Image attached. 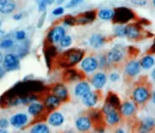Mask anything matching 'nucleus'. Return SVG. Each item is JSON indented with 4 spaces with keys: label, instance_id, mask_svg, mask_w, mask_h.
<instances>
[{
    "label": "nucleus",
    "instance_id": "obj_1",
    "mask_svg": "<svg viewBox=\"0 0 155 133\" xmlns=\"http://www.w3.org/2000/svg\"><path fill=\"white\" fill-rule=\"evenodd\" d=\"M102 112L104 114V119L107 125L113 127L120 123L122 116L119 111V109L114 107L107 102L103 106Z\"/></svg>",
    "mask_w": 155,
    "mask_h": 133
},
{
    "label": "nucleus",
    "instance_id": "obj_2",
    "mask_svg": "<svg viewBox=\"0 0 155 133\" xmlns=\"http://www.w3.org/2000/svg\"><path fill=\"white\" fill-rule=\"evenodd\" d=\"M93 121L89 115H80L75 118L74 128L78 132L87 133L93 128Z\"/></svg>",
    "mask_w": 155,
    "mask_h": 133
},
{
    "label": "nucleus",
    "instance_id": "obj_3",
    "mask_svg": "<svg viewBox=\"0 0 155 133\" xmlns=\"http://www.w3.org/2000/svg\"><path fill=\"white\" fill-rule=\"evenodd\" d=\"M83 56H84L83 51L73 48L66 51L65 53V57L63 58L65 60V65H67L68 66H73L78 63H81L83 59Z\"/></svg>",
    "mask_w": 155,
    "mask_h": 133
},
{
    "label": "nucleus",
    "instance_id": "obj_4",
    "mask_svg": "<svg viewBox=\"0 0 155 133\" xmlns=\"http://www.w3.org/2000/svg\"><path fill=\"white\" fill-rule=\"evenodd\" d=\"M134 17V13L130 9L126 7H119L115 10V17L113 19L115 23L122 25L123 24L130 21Z\"/></svg>",
    "mask_w": 155,
    "mask_h": 133
},
{
    "label": "nucleus",
    "instance_id": "obj_5",
    "mask_svg": "<svg viewBox=\"0 0 155 133\" xmlns=\"http://www.w3.org/2000/svg\"><path fill=\"white\" fill-rule=\"evenodd\" d=\"M132 96L134 102L141 105L145 103L150 98V90L145 86H139L133 89Z\"/></svg>",
    "mask_w": 155,
    "mask_h": 133
},
{
    "label": "nucleus",
    "instance_id": "obj_6",
    "mask_svg": "<svg viewBox=\"0 0 155 133\" xmlns=\"http://www.w3.org/2000/svg\"><path fill=\"white\" fill-rule=\"evenodd\" d=\"M107 60L110 64H118L122 61L124 57V50L122 46L117 45L109 51L106 56Z\"/></svg>",
    "mask_w": 155,
    "mask_h": 133
},
{
    "label": "nucleus",
    "instance_id": "obj_7",
    "mask_svg": "<svg viewBox=\"0 0 155 133\" xmlns=\"http://www.w3.org/2000/svg\"><path fill=\"white\" fill-rule=\"evenodd\" d=\"M65 116L58 111H51L47 116V123L52 128H60L65 123Z\"/></svg>",
    "mask_w": 155,
    "mask_h": 133
},
{
    "label": "nucleus",
    "instance_id": "obj_8",
    "mask_svg": "<svg viewBox=\"0 0 155 133\" xmlns=\"http://www.w3.org/2000/svg\"><path fill=\"white\" fill-rule=\"evenodd\" d=\"M65 35L66 34H65V28L62 26L57 25V26L53 27V28L48 31V35H47V40L52 44L60 43L61 41L62 40Z\"/></svg>",
    "mask_w": 155,
    "mask_h": 133
},
{
    "label": "nucleus",
    "instance_id": "obj_9",
    "mask_svg": "<svg viewBox=\"0 0 155 133\" xmlns=\"http://www.w3.org/2000/svg\"><path fill=\"white\" fill-rule=\"evenodd\" d=\"M155 129V118L152 116H145L140 121L137 133H152Z\"/></svg>",
    "mask_w": 155,
    "mask_h": 133
},
{
    "label": "nucleus",
    "instance_id": "obj_10",
    "mask_svg": "<svg viewBox=\"0 0 155 133\" xmlns=\"http://www.w3.org/2000/svg\"><path fill=\"white\" fill-rule=\"evenodd\" d=\"M80 68L84 73H91L99 68L98 59L94 57H87L83 58L80 63Z\"/></svg>",
    "mask_w": 155,
    "mask_h": 133
},
{
    "label": "nucleus",
    "instance_id": "obj_11",
    "mask_svg": "<svg viewBox=\"0 0 155 133\" xmlns=\"http://www.w3.org/2000/svg\"><path fill=\"white\" fill-rule=\"evenodd\" d=\"M28 122L29 116L25 113H17L10 118V124L17 129L25 127Z\"/></svg>",
    "mask_w": 155,
    "mask_h": 133
},
{
    "label": "nucleus",
    "instance_id": "obj_12",
    "mask_svg": "<svg viewBox=\"0 0 155 133\" xmlns=\"http://www.w3.org/2000/svg\"><path fill=\"white\" fill-rule=\"evenodd\" d=\"M119 111L121 116H123L124 118H131L135 115L137 111V106L133 102L126 101L121 103Z\"/></svg>",
    "mask_w": 155,
    "mask_h": 133
},
{
    "label": "nucleus",
    "instance_id": "obj_13",
    "mask_svg": "<svg viewBox=\"0 0 155 133\" xmlns=\"http://www.w3.org/2000/svg\"><path fill=\"white\" fill-rule=\"evenodd\" d=\"M140 64L138 60H130L124 67V73L128 77H134L140 73Z\"/></svg>",
    "mask_w": 155,
    "mask_h": 133
},
{
    "label": "nucleus",
    "instance_id": "obj_14",
    "mask_svg": "<svg viewBox=\"0 0 155 133\" xmlns=\"http://www.w3.org/2000/svg\"><path fill=\"white\" fill-rule=\"evenodd\" d=\"M107 77V75L103 72L95 73L91 77V85L96 89H100L106 85Z\"/></svg>",
    "mask_w": 155,
    "mask_h": 133
},
{
    "label": "nucleus",
    "instance_id": "obj_15",
    "mask_svg": "<svg viewBox=\"0 0 155 133\" xmlns=\"http://www.w3.org/2000/svg\"><path fill=\"white\" fill-rule=\"evenodd\" d=\"M45 107L43 103L34 102L32 103L29 104L28 107V113L29 114V115L33 118H38L45 112Z\"/></svg>",
    "mask_w": 155,
    "mask_h": 133
},
{
    "label": "nucleus",
    "instance_id": "obj_16",
    "mask_svg": "<svg viewBox=\"0 0 155 133\" xmlns=\"http://www.w3.org/2000/svg\"><path fill=\"white\" fill-rule=\"evenodd\" d=\"M91 91V86L87 82H80L74 86V95L78 98L82 99V97H84L89 92Z\"/></svg>",
    "mask_w": 155,
    "mask_h": 133
},
{
    "label": "nucleus",
    "instance_id": "obj_17",
    "mask_svg": "<svg viewBox=\"0 0 155 133\" xmlns=\"http://www.w3.org/2000/svg\"><path fill=\"white\" fill-rule=\"evenodd\" d=\"M61 102V101L60 99L57 96H55L54 94H50L45 99L43 104L46 110L49 111H53L60 106Z\"/></svg>",
    "mask_w": 155,
    "mask_h": 133
},
{
    "label": "nucleus",
    "instance_id": "obj_18",
    "mask_svg": "<svg viewBox=\"0 0 155 133\" xmlns=\"http://www.w3.org/2000/svg\"><path fill=\"white\" fill-rule=\"evenodd\" d=\"M53 94L57 96L61 101L65 102L69 99L68 89L65 85L57 84L53 88Z\"/></svg>",
    "mask_w": 155,
    "mask_h": 133
},
{
    "label": "nucleus",
    "instance_id": "obj_19",
    "mask_svg": "<svg viewBox=\"0 0 155 133\" xmlns=\"http://www.w3.org/2000/svg\"><path fill=\"white\" fill-rule=\"evenodd\" d=\"M98 100H99L98 94H97L96 92L92 91V90L82 98V103L89 108L94 107L98 102Z\"/></svg>",
    "mask_w": 155,
    "mask_h": 133
},
{
    "label": "nucleus",
    "instance_id": "obj_20",
    "mask_svg": "<svg viewBox=\"0 0 155 133\" xmlns=\"http://www.w3.org/2000/svg\"><path fill=\"white\" fill-rule=\"evenodd\" d=\"M95 18V13L94 11H87L80 14L75 18V22L78 24H87L91 23Z\"/></svg>",
    "mask_w": 155,
    "mask_h": 133
},
{
    "label": "nucleus",
    "instance_id": "obj_21",
    "mask_svg": "<svg viewBox=\"0 0 155 133\" xmlns=\"http://www.w3.org/2000/svg\"><path fill=\"white\" fill-rule=\"evenodd\" d=\"M29 133H51V129L45 122H37L31 126Z\"/></svg>",
    "mask_w": 155,
    "mask_h": 133
},
{
    "label": "nucleus",
    "instance_id": "obj_22",
    "mask_svg": "<svg viewBox=\"0 0 155 133\" xmlns=\"http://www.w3.org/2000/svg\"><path fill=\"white\" fill-rule=\"evenodd\" d=\"M90 45L94 48H100L105 44V38L103 35L99 33L93 34L89 39Z\"/></svg>",
    "mask_w": 155,
    "mask_h": 133
},
{
    "label": "nucleus",
    "instance_id": "obj_23",
    "mask_svg": "<svg viewBox=\"0 0 155 133\" xmlns=\"http://www.w3.org/2000/svg\"><path fill=\"white\" fill-rule=\"evenodd\" d=\"M3 65L7 69L14 70L19 65V59L15 54L10 53L5 57L3 60Z\"/></svg>",
    "mask_w": 155,
    "mask_h": 133
},
{
    "label": "nucleus",
    "instance_id": "obj_24",
    "mask_svg": "<svg viewBox=\"0 0 155 133\" xmlns=\"http://www.w3.org/2000/svg\"><path fill=\"white\" fill-rule=\"evenodd\" d=\"M16 4L13 1L0 0V12L2 14H10L15 10Z\"/></svg>",
    "mask_w": 155,
    "mask_h": 133
},
{
    "label": "nucleus",
    "instance_id": "obj_25",
    "mask_svg": "<svg viewBox=\"0 0 155 133\" xmlns=\"http://www.w3.org/2000/svg\"><path fill=\"white\" fill-rule=\"evenodd\" d=\"M140 31L135 25L125 26V37L130 40H137L140 37Z\"/></svg>",
    "mask_w": 155,
    "mask_h": 133
},
{
    "label": "nucleus",
    "instance_id": "obj_26",
    "mask_svg": "<svg viewBox=\"0 0 155 133\" xmlns=\"http://www.w3.org/2000/svg\"><path fill=\"white\" fill-rule=\"evenodd\" d=\"M98 16L99 19L105 21H109L112 20L115 17V10L111 9V8H103L99 10L98 12Z\"/></svg>",
    "mask_w": 155,
    "mask_h": 133
},
{
    "label": "nucleus",
    "instance_id": "obj_27",
    "mask_svg": "<svg viewBox=\"0 0 155 133\" xmlns=\"http://www.w3.org/2000/svg\"><path fill=\"white\" fill-rule=\"evenodd\" d=\"M154 59L152 56H145L140 61V67L144 70H150L154 65Z\"/></svg>",
    "mask_w": 155,
    "mask_h": 133
},
{
    "label": "nucleus",
    "instance_id": "obj_28",
    "mask_svg": "<svg viewBox=\"0 0 155 133\" xmlns=\"http://www.w3.org/2000/svg\"><path fill=\"white\" fill-rule=\"evenodd\" d=\"M114 34L118 37H125V26L117 25L114 28Z\"/></svg>",
    "mask_w": 155,
    "mask_h": 133
},
{
    "label": "nucleus",
    "instance_id": "obj_29",
    "mask_svg": "<svg viewBox=\"0 0 155 133\" xmlns=\"http://www.w3.org/2000/svg\"><path fill=\"white\" fill-rule=\"evenodd\" d=\"M72 37L70 36H69V35H65L59 44H60V46L61 48H68V47H70V46L72 44Z\"/></svg>",
    "mask_w": 155,
    "mask_h": 133
},
{
    "label": "nucleus",
    "instance_id": "obj_30",
    "mask_svg": "<svg viewBox=\"0 0 155 133\" xmlns=\"http://www.w3.org/2000/svg\"><path fill=\"white\" fill-rule=\"evenodd\" d=\"M13 45H14V41L11 40V39L4 40L0 44V47L2 48H12Z\"/></svg>",
    "mask_w": 155,
    "mask_h": 133
},
{
    "label": "nucleus",
    "instance_id": "obj_31",
    "mask_svg": "<svg viewBox=\"0 0 155 133\" xmlns=\"http://www.w3.org/2000/svg\"><path fill=\"white\" fill-rule=\"evenodd\" d=\"M98 62H99V67L100 69H104V68H105L107 65H108L106 56L104 55L99 56V58L98 59Z\"/></svg>",
    "mask_w": 155,
    "mask_h": 133
},
{
    "label": "nucleus",
    "instance_id": "obj_32",
    "mask_svg": "<svg viewBox=\"0 0 155 133\" xmlns=\"http://www.w3.org/2000/svg\"><path fill=\"white\" fill-rule=\"evenodd\" d=\"M64 11H65V8H64V7H58L53 10V12H52V14H53V15H54V16H60V15H61L64 13Z\"/></svg>",
    "mask_w": 155,
    "mask_h": 133
},
{
    "label": "nucleus",
    "instance_id": "obj_33",
    "mask_svg": "<svg viewBox=\"0 0 155 133\" xmlns=\"http://www.w3.org/2000/svg\"><path fill=\"white\" fill-rule=\"evenodd\" d=\"M82 1H81V0H71V1L67 2V4L65 5V7L66 8H72V7L78 6L80 3H82Z\"/></svg>",
    "mask_w": 155,
    "mask_h": 133
},
{
    "label": "nucleus",
    "instance_id": "obj_34",
    "mask_svg": "<svg viewBox=\"0 0 155 133\" xmlns=\"http://www.w3.org/2000/svg\"><path fill=\"white\" fill-rule=\"evenodd\" d=\"M15 36V38H16L18 41H23V40H24V39L26 38V33H25V31H23V30L16 31Z\"/></svg>",
    "mask_w": 155,
    "mask_h": 133
},
{
    "label": "nucleus",
    "instance_id": "obj_35",
    "mask_svg": "<svg viewBox=\"0 0 155 133\" xmlns=\"http://www.w3.org/2000/svg\"><path fill=\"white\" fill-rule=\"evenodd\" d=\"M120 74L116 72L111 73V74L109 75V79H110V81L112 82H117V81H119V80H120Z\"/></svg>",
    "mask_w": 155,
    "mask_h": 133
},
{
    "label": "nucleus",
    "instance_id": "obj_36",
    "mask_svg": "<svg viewBox=\"0 0 155 133\" xmlns=\"http://www.w3.org/2000/svg\"><path fill=\"white\" fill-rule=\"evenodd\" d=\"M10 122L7 118H0V129H6L8 128Z\"/></svg>",
    "mask_w": 155,
    "mask_h": 133
},
{
    "label": "nucleus",
    "instance_id": "obj_37",
    "mask_svg": "<svg viewBox=\"0 0 155 133\" xmlns=\"http://www.w3.org/2000/svg\"><path fill=\"white\" fill-rule=\"evenodd\" d=\"M47 7V4L45 3V0H41L38 2V11H45Z\"/></svg>",
    "mask_w": 155,
    "mask_h": 133
},
{
    "label": "nucleus",
    "instance_id": "obj_38",
    "mask_svg": "<svg viewBox=\"0 0 155 133\" xmlns=\"http://www.w3.org/2000/svg\"><path fill=\"white\" fill-rule=\"evenodd\" d=\"M130 2L136 6H140V7H143L147 4V1H145V0H132L130 1Z\"/></svg>",
    "mask_w": 155,
    "mask_h": 133
},
{
    "label": "nucleus",
    "instance_id": "obj_39",
    "mask_svg": "<svg viewBox=\"0 0 155 133\" xmlns=\"http://www.w3.org/2000/svg\"><path fill=\"white\" fill-rule=\"evenodd\" d=\"M61 133H78V131L75 129H73V128H67L65 131H63Z\"/></svg>",
    "mask_w": 155,
    "mask_h": 133
},
{
    "label": "nucleus",
    "instance_id": "obj_40",
    "mask_svg": "<svg viewBox=\"0 0 155 133\" xmlns=\"http://www.w3.org/2000/svg\"><path fill=\"white\" fill-rule=\"evenodd\" d=\"M114 133H127L126 132V130L124 129V128H117L115 130V131H114Z\"/></svg>",
    "mask_w": 155,
    "mask_h": 133
},
{
    "label": "nucleus",
    "instance_id": "obj_41",
    "mask_svg": "<svg viewBox=\"0 0 155 133\" xmlns=\"http://www.w3.org/2000/svg\"><path fill=\"white\" fill-rule=\"evenodd\" d=\"M22 16H23V15L22 14H16L14 16H13V18H14L15 20H19V19H21Z\"/></svg>",
    "mask_w": 155,
    "mask_h": 133
},
{
    "label": "nucleus",
    "instance_id": "obj_42",
    "mask_svg": "<svg viewBox=\"0 0 155 133\" xmlns=\"http://www.w3.org/2000/svg\"><path fill=\"white\" fill-rule=\"evenodd\" d=\"M54 2H56L54 0H45V3L47 4V6H48V5L53 4Z\"/></svg>",
    "mask_w": 155,
    "mask_h": 133
},
{
    "label": "nucleus",
    "instance_id": "obj_43",
    "mask_svg": "<svg viewBox=\"0 0 155 133\" xmlns=\"http://www.w3.org/2000/svg\"><path fill=\"white\" fill-rule=\"evenodd\" d=\"M151 77H152V78L155 81V69L152 71V73H151Z\"/></svg>",
    "mask_w": 155,
    "mask_h": 133
},
{
    "label": "nucleus",
    "instance_id": "obj_44",
    "mask_svg": "<svg viewBox=\"0 0 155 133\" xmlns=\"http://www.w3.org/2000/svg\"><path fill=\"white\" fill-rule=\"evenodd\" d=\"M152 101L155 104V91L153 92V94H152Z\"/></svg>",
    "mask_w": 155,
    "mask_h": 133
},
{
    "label": "nucleus",
    "instance_id": "obj_45",
    "mask_svg": "<svg viewBox=\"0 0 155 133\" xmlns=\"http://www.w3.org/2000/svg\"><path fill=\"white\" fill-rule=\"evenodd\" d=\"M0 133H8L6 129H0Z\"/></svg>",
    "mask_w": 155,
    "mask_h": 133
},
{
    "label": "nucleus",
    "instance_id": "obj_46",
    "mask_svg": "<svg viewBox=\"0 0 155 133\" xmlns=\"http://www.w3.org/2000/svg\"><path fill=\"white\" fill-rule=\"evenodd\" d=\"M2 60H3V57H2V53H0V64H1V62H2Z\"/></svg>",
    "mask_w": 155,
    "mask_h": 133
},
{
    "label": "nucleus",
    "instance_id": "obj_47",
    "mask_svg": "<svg viewBox=\"0 0 155 133\" xmlns=\"http://www.w3.org/2000/svg\"><path fill=\"white\" fill-rule=\"evenodd\" d=\"M153 4L155 6V0H153Z\"/></svg>",
    "mask_w": 155,
    "mask_h": 133
},
{
    "label": "nucleus",
    "instance_id": "obj_48",
    "mask_svg": "<svg viewBox=\"0 0 155 133\" xmlns=\"http://www.w3.org/2000/svg\"><path fill=\"white\" fill-rule=\"evenodd\" d=\"M2 31H1V30H0V35H1V34H2Z\"/></svg>",
    "mask_w": 155,
    "mask_h": 133
},
{
    "label": "nucleus",
    "instance_id": "obj_49",
    "mask_svg": "<svg viewBox=\"0 0 155 133\" xmlns=\"http://www.w3.org/2000/svg\"><path fill=\"white\" fill-rule=\"evenodd\" d=\"M154 47H155V43H154Z\"/></svg>",
    "mask_w": 155,
    "mask_h": 133
}]
</instances>
